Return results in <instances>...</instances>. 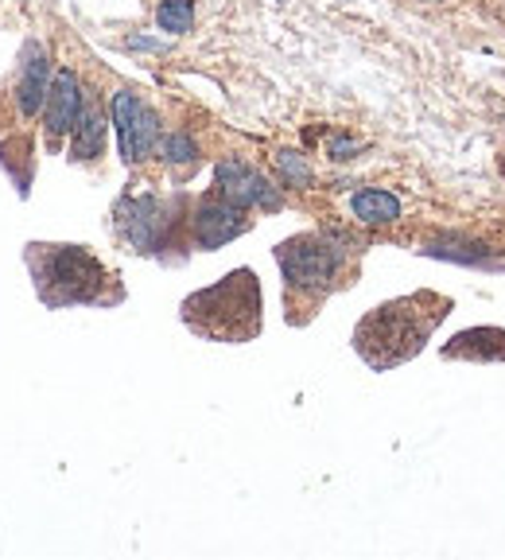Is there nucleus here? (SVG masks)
I'll return each mask as SVG.
<instances>
[{"instance_id":"obj_15","label":"nucleus","mask_w":505,"mask_h":560,"mask_svg":"<svg viewBox=\"0 0 505 560\" xmlns=\"http://www.w3.org/2000/svg\"><path fill=\"white\" fill-rule=\"evenodd\" d=\"M160 156L167 164H195L199 160V144L191 140V132H167V137H160Z\"/></svg>"},{"instance_id":"obj_6","label":"nucleus","mask_w":505,"mask_h":560,"mask_svg":"<svg viewBox=\"0 0 505 560\" xmlns=\"http://www.w3.org/2000/svg\"><path fill=\"white\" fill-rule=\"evenodd\" d=\"M109 117H114L117 149H121L125 164H140L160 149V117L132 90H117Z\"/></svg>"},{"instance_id":"obj_16","label":"nucleus","mask_w":505,"mask_h":560,"mask_svg":"<svg viewBox=\"0 0 505 560\" xmlns=\"http://www.w3.org/2000/svg\"><path fill=\"white\" fill-rule=\"evenodd\" d=\"M277 172H280V179H284L287 187H307V184H312V164L304 160V152H292V149L277 152Z\"/></svg>"},{"instance_id":"obj_12","label":"nucleus","mask_w":505,"mask_h":560,"mask_svg":"<svg viewBox=\"0 0 505 560\" xmlns=\"http://www.w3.org/2000/svg\"><path fill=\"white\" fill-rule=\"evenodd\" d=\"M350 210L362 226H389L401 219V199L392 191H381V187H362L350 195Z\"/></svg>"},{"instance_id":"obj_2","label":"nucleus","mask_w":505,"mask_h":560,"mask_svg":"<svg viewBox=\"0 0 505 560\" xmlns=\"http://www.w3.org/2000/svg\"><path fill=\"white\" fill-rule=\"evenodd\" d=\"M32 269L35 292L47 307H74V304H117L125 296L121 284L86 245H51L32 242L24 254Z\"/></svg>"},{"instance_id":"obj_3","label":"nucleus","mask_w":505,"mask_h":560,"mask_svg":"<svg viewBox=\"0 0 505 560\" xmlns=\"http://www.w3.org/2000/svg\"><path fill=\"white\" fill-rule=\"evenodd\" d=\"M265 300H261V280L252 269H234L184 300L179 315L195 335L210 342H249L261 335L265 324Z\"/></svg>"},{"instance_id":"obj_5","label":"nucleus","mask_w":505,"mask_h":560,"mask_svg":"<svg viewBox=\"0 0 505 560\" xmlns=\"http://www.w3.org/2000/svg\"><path fill=\"white\" fill-rule=\"evenodd\" d=\"M175 207L179 199H160V195H125L114 207L117 234L137 249V254H164L175 237Z\"/></svg>"},{"instance_id":"obj_1","label":"nucleus","mask_w":505,"mask_h":560,"mask_svg":"<svg viewBox=\"0 0 505 560\" xmlns=\"http://www.w3.org/2000/svg\"><path fill=\"white\" fill-rule=\"evenodd\" d=\"M451 307H455L451 296L432 289H420L401 300H389V304H377L354 327L357 359L366 362L369 370H377V374L404 366V362H412L427 347V339L451 315Z\"/></svg>"},{"instance_id":"obj_14","label":"nucleus","mask_w":505,"mask_h":560,"mask_svg":"<svg viewBox=\"0 0 505 560\" xmlns=\"http://www.w3.org/2000/svg\"><path fill=\"white\" fill-rule=\"evenodd\" d=\"M156 24H160V32L187 35L195 27V4L191 0H160Z\"/></svg>"},{"instance_id":"obj_9","label":"nucleus","mask_w":505,"mask_h":560,"mask_svg":"<svg viewBox=\"0 0 505 560\" xmlns=\"http://www.w3.org/2000/svg\"><path fill=\"white\" fill-rule=\"evenodd\" d=\"M82 117V86H79V74L74 70H55L51 90L44 97V125H47V137L62 140L67 132H74Z\"/></svg>"},{"instance_id":"obj_17","label":"nucleus","mask_w":505,"mask_h":560,"mask_svg":"<svg viewBox=\"0 0 505 560\" xmlns=\"http://www.w3.org/2000/svg\"><path fill=\"white\" fill-rule=\"evenodd\" d=\"M354 152H362V140H354V137H334L331 140V160H350Z\"/></svg>"},{"instance_id":"obj_13","label":"nucleus","mask_w":505,"mask_h":560,"mask_svg":"<svg viewBox=\"0 0 505 560\" xmlns=\"http://www.w3.org/2000/svg\"><path fill=\"white\" fill-rule=\"evenodd\" d=\"M105 152V117L97 114L94 105H82V117L79 125H74V140H70V156L74 160H97Z\"/></svg>"},{"instance_id":"obj_10","label":"nucleus","mask_w":505,"mask_h":560,"mask_svg":"<svg viewBox=\"0 0 505 560\" xmlns=\"http://www.w3.org/2000/svg\"><path fill=\"white\" fill-rule=\"evenodd\" d=\"M447 362H474V366H490V362H505V331L502 327H471L459 331L444 350Z\"/></svg>"},{"instance_id":"obj_7","label":"nucleus","mask_w":505,"mask_h":560,"mask_svg":"<svg viewBox=\"0 0 505 560\" xmlns=\"http://www.w3.org/2000/svg\"><path fill=\"white\" fill-rule=\"evenodd\" d=\"M187 226H191L195 249H222V245H230L234 237H242L245 230H249V219H245L242 207H234V202L214 191L195 202Z\"/></svg>"},{"instance_id":"obj_11","label":"nucleus","mask_w":505,"mask_h":560,"mask_svg":"<svg viewBox=\"0 0 505 560\" xmlns=\"http://www.w3.org/2000/svg\"><path fill=\"white\" fill-rule=\"evenodd\" d=\"M51 90V59L39 44H27L24 47V67H20V86H16V102H20V114L35 117L44 109V97Z\"/></svg>"},{"instance_id":"obj_4","label":"nucleus","mask_w":505,"mask_h":560,"mask_svg":"<svg viewBox=\"0 0 505 560\" xmlns=\"http://www.w3.org/2000/svg\"><path fill=\"white\" fill-rule=\"evenodd\" d=\"M350 261V242L342 234H327V230H312V234H296L277 245V265L284 277L287 307L304 300L307 315L319 300H327L347 272Z\"/></svg>"},{"instance_id":"obj_8","label":"nucleus","mask_w":505,"mask_h":560,"mask_svg":"<svg viewBox=\"0 0 505 560\" xmlns=\"http://www.w3.org/2000/svg\"><path fill=\"white\" fill-rule=\"evenodd\" d=\"M214 191L242 210H252V207L280 210V202H284L277 187H272L257 167L242 164V160H222V164L214 167Z\"/></svg>"}]
</instances>
